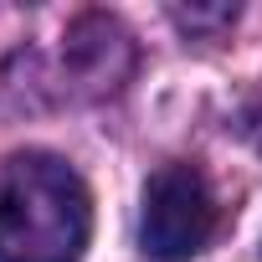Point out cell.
I'll return each instance as SVG.
<instances>
[{
    "label": "cell",
    "instance_id": "cell-1",
    "mask_svg": "<svg viewBox=\"0 0 262 262\" xmlns=\"http://www.w3.org/2000/svg\"><path fill=\"white\" fill-rule=\"evenodd\" d=\"M93 195L82 175L47 149L0 160V262H82Z\"/></svg>",
    "mask_w": 262,
    "mask_h": 262
},
{
    "label": "cell",
    "instance_id": "cell-2",
    "mask_svg": "<svg viewBox=\"0 0 262 262\" xmlns=\"http://www.w3.org/2000/svg\"><path fill=\"white\" fill-rule=\"evenodd\" d=\"M216 231V195L195 165H160L144 185L139 247L155 262H190Z\"/></svg>",
    "mask_w": 262,
    "mask_h": 262
}]
</instances>
